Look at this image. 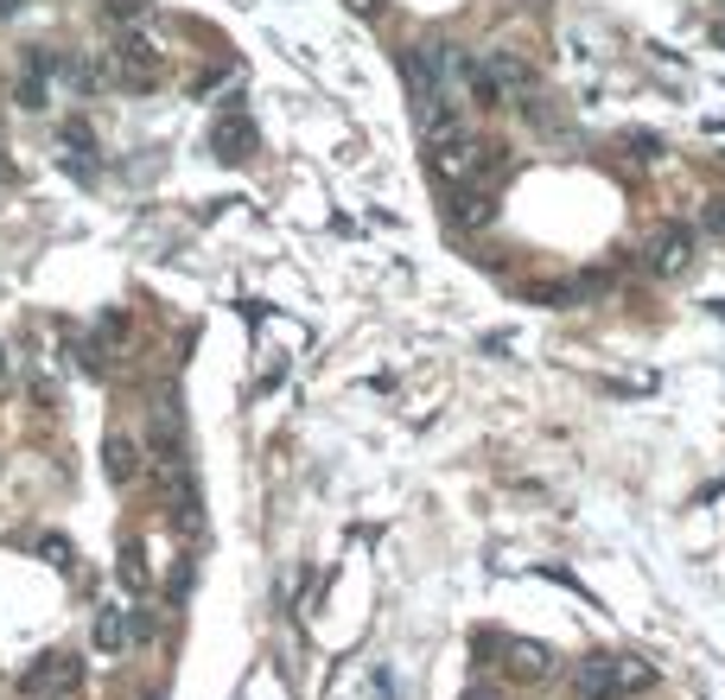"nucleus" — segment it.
<instances>
[{
    "instance_id": "nucleus-8",
    "label": "nucleus",
    "mask_w": 725,
    "mask_h": 700,
    "mask_svg": "<svg viewBox=\"0 0 725 700\" xmlns=\"http://www.w3.org/2000/svg\"><path fill=\"white\" fill-rule=\"evenodd\" d=\"M491 71L503 77V90H516V96H535V71H528L516 52H496V58H491Z\"/></svg>"
},
{
    "instance_id": "nucleus-13",
    "label": "nucleus",
    "mask_w": 725,
    "mask_h": 700,
    "mask_svg": "<svg viewBox=\"0 0 725 700\" xmlns=\"http://www.w3.org/2000/svg\"><path fill=\"white\" fill-rule=\"evenodd\" d=\"M122 579H128V586H140V579H147V573H140V554H134V547L122 554Z\"/></svg>"
},
{
    "instance_id": "nucleus-7",
    "label": "nucleus",
    "mask_w": 725,
    "mask_h": 700,
    "mask_svg": "<svg viewBox=\"0 0 725 700\" xmlns=\"http://www.w3.org/2000/svg\"><path fill=\"white\" fill-rule=\"evenodd\" d=\"M103 466H108V478H115V484H134V471H140V446H134L128 433H108Z\"/></svg>"
},
{
    "instance_id": "nucleus-16",
    "label": "nucleus",
    "mask_w": 725,
    "mask_h": 700,
    "mask_svg": "<svg viewBox=\"0 0 725 700\" xmlns=\"http://www.w3.org/2000/svg\"><path fill=\"white\" fill-rule=\"evenodd\" d=\"M357 13H376V0H357Z\"/></svg>"
},
{
    "instance_id": "nucleus-5",
    "label": "nucleus",
    "mask_w": 725,
    "mask_h": 700,
    "mask_svg": "<svg viewBox=\"0 0 725 700\" xmlns=\"http://www.w3.org/2000/svg\"><path fill=\"white\" fill-rule=\"evenodd\" d=\"M643 261H649V274H655V281H674V274H681V268L694 261V236H687V230H674V223H662V230L649 236Z\"/></svg>"
},
{
    "instance_id": "nucleus-12",
    "label": "nucleus",
    "mask_w": 725,
    "mask_h": 700,
    "mask_svg": "<svg viewBox=\"0 0 725 700\" xmlns=\"http://www.w3.org/2000/svg\"><path fill=\"white\" fill-rule=\"evenodd\" d=\"M700 223H706V230H713V236H725V198H713V205H706V217H700Z\"/></svg>"
},
{
    "instance_id": "nucleus-1",
    "label": "nucleus",
    "mask_w": 725,
    "mask_h": 700,
    "mask_svg": "<svg viewBox=\"0 0 725 700\" xmlns=\"http://www.w3.org/2000/svg\"><path fill=\"white\" fill-rule=\"evenodd\" d=\"M484 166H491V147L477 140L471 128H440L433 134V179L440 185H477L484 179Z\"/></svg>"
},
{
    "instance_id": "nucleus-15",
    "label": "nucleus",
    "mask_w": 725,
    "mask_h": 700,
    "mask_svg": "<svg viewBox=\"0 0 725 700\" xmlns=\"http://www.w3.org/2000/svg\"><path fill=\"white\" fill-rule=\"evenodd\" d=\"M465 700H496V694H491V688H471V694H465Z\"/></svg>"
},
{
    "instance_id": "nucleus-10",
    "label": "nucleus",
    "mask_w": 725,
    "mask_h": 700,
    "mask_svg": "<svg viewBox=\"0 0 725 700\" xmlns=\"http://www.w3.org/2000/svg\"><path fill=\"white\" fill-rule=\"evenodd\" d=\"M128 644V618H122V612H103V618H96V649H122Z\"/></svg>"
},
{
    "instance_id": "nucleus-3",
    "label": "nucleus",
    "mask_w": 725,
    "mask_h": 700,
    "mask_svg": "<svg viewBox=\"0 0 725 700\" xmlns=\"http://www.w3.org/2000/svg\"><path fill=\"white\" fill-rule=\"evenodd\" d=\"M77 688H83V662L64 656V649H52L32 675H20V694L27 700H64V694H77Z\"/></svg>"
},
{
    "instance_id": "nucleus-17",
    "label": "nucleus",
    "mask_w": 725,
    "mask_h": 700,
    "mask_svg": "<svg viewBox=\"0 0 725 700\" xmlns=\"http://www.w3.org/2000/svg\"><path fill=\"white\" fill-rule=\"evenodd\" d=\"M0 383H7V351H0Z\"/></svg>"
},
{
    "instance_id": "nucleus-11",
    "label": "nucleus",
    "mask_w": 725,
    "mask_h": 700,
    "mask_svg": "<svg viewBox=\"0 0 725 700\" xmlns=\"http://www.w3.org/2000/svg\"><path fill=\"white\" fill-rule=\"evenodd\" d=\"M108 13H115V20H140V13H147V0H108Z\"/></svg>"
},
{
    "instance_id": "nucleus-14",
    "label": "nucleus",
    "mask_w": 725,
    "mask_h": 700,
    "mask_svg": "<svg viewBox=\"0 0 725 700\" xmlns=\"http://www.w3.org/2000/svg\"><path fill=\"white\" fill-rule=\"evenodd\" d=\"M20 7H27V0H0V20H13V13H20Z\"/></svg>"
},
{
    "instance_id": "nucleus-9",
    "label": "nucleus",
    "mask_w": 725,
    "mask_h": 700,
    "mask_svg": "<svg viewBox=\"0 0 725 700\" xmlns=\"http://www.w3.org/2000/svg\"><path fill=\"white\" fill-rule=\"evenodd\" d=\"M217 147H223V154H249V147H255V128H249V115H223V122H217Z\"/></svg>"
},
{
    "instance_id": "nucleus-6",
    "label": "nucleus",
    "mask_w": 725,
    "mask_h": 700,
    "mask_svg": "<svg viewBox=\"0 0 725 700\" xmlns=\"http://www.w3.org/2000/svg\"><path fill=\"white\" fill-rule=\"evenodd\" d=\"M445 191H452V223H459V230H484V223L496 217V205L477 191V185H445Z\"/></svg>"
},
{
    "instance_id": "nucleus-2",
    "label": "nucleus",
    "mask_w": 725,
    "mask_h": 700,
    "mask_svg": "<svg viewBox=\"0 0 725 700\" xmlns=\"http://www.w3.org/2000/svg\"><path fill=\"white\" fill-rule=\"evenodd\" d=\"M108 77L122 83V90H140V96H147V90L166 83V58H159L140 32H122L115 52H108Z\"/></svg>"
},
{
    "instance_id": "nucleus-4",
    "label": "nucleus",
    "mask_w": 725,
    "mask_h": 700,
    "mask_svg": "<svg viewBox=\"0 0 725 700\" xmlns=\"http://www.w3.org/2000/svg\"><path fill=\"white\" fill-rule=\"evenodd\" d=\"M496 662H503L509 681H547V675H554V649L535 644V637H503V644H496Z\"/></svg>"
}]
</instances>
